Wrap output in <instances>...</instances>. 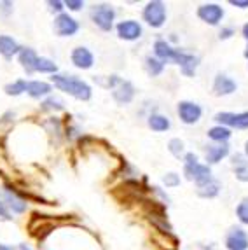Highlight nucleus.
Listing matches in <instances>:
<instances>
[{"label":"nucleus","mask_w":248,"mask_h":250,"mask_svg":"<svg viewBox=\"0 0 248 250\" xmlns=\"http://www.w3.org/2000/svg\"><path fill=\"white\" fill-rule=\"evenodd\" d=\"M154 53H156V58H159L165 63L168 62V60L178 63L184 74L189 75V77L194 75L199 60L196 58V56H192V54L182 53L180 49H173L166 41H156V44H154Z\"/></svg>","instance_id":"nucleus-1"},{"label":"nucleus","mask_w":248,"mask_h":250,"mask_svg":"<svg viewBox=\"0 0 248 250\" xmlns=\"http://www.w3.org/2000/svg\"><path fill=\"white\" fill-rule=\"evenodd\" d=\"M53 84L58 89H62V91L68 93L70 96L77 98V100L86 102V100L91 98V86H89L87 83H84V81L74 77V75L54 74L53 75Z\"/></svg>","instance_id":"nucleus-2"},{"label":"nucleus","mask_w":248,"mask_h":250,"mask_svg":"<svg viewBox=\"0 0 248 250\" xmlns=\"http://www.w3.org/2000/svg\"><path fill=\"white\" fill-rule=\"evenodd\" d=\"M108 86L112 88V96L117 104H129L135 96V88L129 81L119 79L117 75L108 77Z\"/></svg>","instance_id":"nucleus-3"},{"label":"nucleus","mask_w":248,"mask_h":250,"mask_svg":"<svg viewBox=\"0 0 248 250\" xmlns=\"http://www.w3.org/2000/svg\"><path fill=\"white\" fill-rule=\"evenodd\" d=\"M91 20L98 28L103 32H108L114 26V20H116V11L112 9V5L107 4H98L93 7L91 11Z\"/></svg>","instance_id":"nucleus-4"},{"label":"nucleus","mask_w":248,"mask_h":250,"mask_svg":"<svg viewBox=\"0 0 248 250\" xmlns=\"http://www.w3.org/2000/svg\"><path fill=\"white\" fill-rule=\"evenodd\" d=\"M144 20L147 21V25H150L152 28H159L165 25L166 21V7L163 2L154 0L149 2L144 9Z\"/></svg>","instance_id":"nucleus-5"},{"label":"nucleus","mask_w":248,"mask_h":250,"mask_svg":"<svg viewBox=\"0 0 248 250\" xmlns=\"http://www.w3.org/2000/svg\"><path fill=\"white\" fill-rule=\"evenodd\" d=\"M178 117H180V121L186 123V125H194V123H198L199 119H201V107H199L198 104H194V102H180L178 104Z\"/></svg>","instance_id":"nucleus-6"},{"label":"nucleus","mask_w":248,"mask_h":250,"mask_svg":"<svg viewBox=\"0 0 248 250\" xmlns=\"http://www.w3.org/2000/svg\"><path fill=\"white\" fill-rule=\"evenodd\" d=\"M215 121L220 123V126H231L236 129H248V112H219L215 116Z\"/></svg>","instance_id":"nucleus-7"},{"label":"nucleus","mask_w":248,"mask_h":250,"mask_svg":"<svg viewBox=\"0 0 248 250\" xmlns=\"http://www.w3.org/2000/svg\"><path fill=\"white\" fill-rule=\"evenodd\" d=\"M184 173L189 180H196L199 184H205L211 180V170L208 165H201V163H194V165H186L184 167Z\"/></svg>","instance_id":"nucleus-8"},{"label":"nucleus","mask_w":248,"mask_h":250,"mask_svg":"<svg viewBox=\"0 0 248 250\" xmlns=\"http://www.w3.org/2000/svg\"><path fill=\"white\" fill-rule=\"evenodd\" d=\"M54 30L60 37H70V35L77 34L79 23L68 14H58V18L54 20Z\"/></svg>","instance_id":"nucleus-9"},{"label":"nucleus","mask_w":248,"mask_h":250,"mask_svg":"<svg viewBox=\"0 0 248 250\" xmlns=\"http://www.w3.org/2000/svg\"><path fill=\"white\" fill-rule=\"evenodd\" d=\"M142 25L135 20H126L121 21L117 25V35L124 41H137V39L142 37Z\"/></svg>","instance_id":"nucleus-10"},{"label":"nucleus","mask_w":248,"mask_h":250,"mask_svg":"<svg viewBox=\"0 0 248 250\" xmlns=\"http://www.w3.org/2000/svg\"><path fill=\"white\" fill-rule=\"evenodd\" d=\"M198 16L208 25H219L224 18V9L217 4H205L198 9Z\"/></svg>","instance_id":"nucleus-11"},{"label":"nucleus","mask_w":248,"mask_h":250,"mask_svg":"<svg viewBox=\"0 0 248 250\" xmlns=\"http://www.w3.org/2000/svg\"><path fill=\"white\" fill-rule=\"evenodd\" d=\"M227 250H248V234L241 228H232L226 238Z\"/></svg>","instance_id":"nucleus-12"},{"label":"nucleus","mask_w":248,"mask_h":250,"mask_svg":"<svg viewBox=\"0 0 248 250\" xmlns=\"http://www.w3.org/2000/svg\"><path fill=\"white\" fill-rule=\"evenodd\" d=\"M93 62H95V56H93V53L87 47H75L72 51V63L77 68L87 70V68L93 67Z\"/></svg>","instance_id":"nucleus-13"},{"label":"nucleus","mask_w":248,"mask_h":250,"mask_svg":"<svg viewBox=\"0 0 248 250\" xmlns=\"http://www.w3.org/2000/svg\"><path fill=\"white\" fill-rule=\"evenodd\" d=\"M238 88V84L227 77V75L219 74L215 77V83H213V91H215L217 96H226V95H232Z\"/></svg>","instance_id":"nucleus-14"},{"label":"nucleus","mask_w":248,"mask_h":250,"mask_svg":"<svg viewBox=\"0 0 248 250\" xmlns=\"http://www.w3.org/2000/svg\"><path fill=\"white\" fill-rule=\"evenodd\" d=\"M21 47L13 37L9 35H0V54L4 56L5 60H11L14 54H20Z\"/></svg>","instance_id":"nucleus-15"},{"label":"nucleus","mask_w":248,"mask_h":250,"mask_svg":"<svg viewBox=\"0 0 248 250\" xmlns=\"http://www.w3.org/2000/svg\"><path fill=\"white\" fill-rule=\"evenodd\" d=\"M37 53L33 49H30V47H26V49H21L20 51V63L21 67L25 68L28 74H32V72H35V65H37Z\"/></svg>","instance_id":"nucleus-16"},{"label":"nucleus","mask_w":248,"mask_h":250,"mask_svg":"<svg viewBox=\"0 0 248 250\" xmlns=\"http://www.w3.org/2000/svg\"><path fill=\"white\" fill-rule=\"evenodd\" d=\"M53 91L51 84L42 83V81H32L26 86V93H28L32 98H42V96H47L49 93Z\"/></svg>","instance_id":"nucleus-17"},{"label":"nucleus","mask_w":248,"mask_h":250,"mask_svg":"<svg viewBox=\"0 0 248 250\" xmlns=\"http://www.w3.org/2000/svg\"><path fill=\"white\" fill-rule=\"evenodd\" d=\"M229 154L227 144H219V146H210L207 149V161L208 163H219L222 158Z\"/></svg>","instance_id":"nucleus-18"},{"label":"nucleus","mask_w":248,"mask_h":250,"mask_svg":"<svg viewBox=\"0 0 248 250\" xmlns=\"http://www.w3.org/2000/svg\"><path fill=\"white\" fill-rule=\"evenodd\" d=\"M220 192V184L217 180H208L198 186V194L201 198H215Z\"/></svg>","instance_id":"nucleus-19"},{"label":"nucleus","mask_w":248,"mask_h":250,"mask_svg":"<svg viewBox=\"0 0 248 250\" xmlns=\"http://www.w3.org/2000/svg\"><path fill=\"white\" fill-rule=\"evenodd\" d=\"M171 123L170 119L166 116H161V114H152V116L149 117V128L154 129V131H166V129H170Z\"/></svg>","instance_id":"nucleus-20"},{"label":"nucleus","mask_w":248,"mask_h":250,"mask_svg":"<svg viewBox=\"0 0 248 250\" xmlns=\"http://www.w3.org/2000/svg\"><path fill=\"white\" fill-rule=\"evenodd\" d=\"M5 201H7V207L13 210L14 213H23L26 210V203L21 198H18L14 192L5 191Z\"/></svg>","instance_id":"nucleus-21"},{"label":"nucleus","mask_w":248,"mask_h":250,"mask_svg":"<svg viewBox=\"0 0 248 250\" xmlns=\"http://www.w3.org/2000/svg\"><path fill=\"white\" fill-rule=\"evenodd\" d=\"M208 137L211 140H215V142H220V144H226L231 138V129L226 128V126H215V128H211L208 131Z\"/></svg>","instance_id":"nucleus-22"},{"label":"nucleus","mask_w":248,"mask_h":250,"mask_svg":"<svg viewBox=\"0 0 248 250\" xmlns=\"http://www.w3.org/2000/svg\"><path fill=\"white\" fill-rule=\"evenodd\" d=\"M145 67H147V72H149L150 75H159L163 72V68H165V62H161V60L156 58V56H147Z\"/></svg>","instance_id":"nucleus-23"},{"label":"nucleus","mask_w":248,"mask_h":250,"mask_svg":"<svg viewBox=\"0 0 248 250\" xmlns=\"http://www.w3.org/2000/svg\"><path fill=\"white\" fill-rule=\"evenodd\" d=\"M56 70H58V67H56V63L51 62V60H47V58H39L37 60L35 72H42V74H54Z\"/></svg>","instance_id":"nucleus-24"},{"label":"nucleus","mask_w":248,"mask_h":250,"mask_svg":"<svg viewBox=\"0 0 248 250\" xmlns=\"http://www.w3.org/2000/svg\"><path fill=\"white\" fill-rule=\"evenodd\" d=\"M26 86H28L26 81H23V79L14 81L13 84H7V86H5V93H7V95L18 96V95H21V93L26 91Z\"/></svg>","instance_id":"nucleus-25"},{"label":"nucleus","mask_w":248,"mask_h":250,"mask_svg":"<svg viewBox=\"0 0 248 250\" xmlns=\"http://www.w3.org/2000/svg\"><path fill=\"white\" fill-rule=\"evenodd\" d=\"M236 215L241 224H248V198L241 200V203L236 207Z\"/></svg>","instance_id":"nucleus-26"},{"label":"nucleus","mask_w":248,"mask_h":250,"mask_svg":"<svg viewBox=\"0 0 248 250\" xmlns=\"http://www.w3.org/2000/svg\"><path fill=\"white\" fill-rule=\"evenodd\" d=\"M170 152L175 158H180L184 156V142L180 138H171L170 140Z\"/></svg>","instance_id":"nucleus-27"},{"label":"nucleus","mask_w":248,"mask_h":250,"mask_svg":"<svg viewBox=\"0 0 248 250\" xmlns=\"http://www.w3.org/2000/svg\"><path fill=\"white\" fill-rule=\"evenodd\" d=\"M44 108L46 110H62L63 108V100L62 98H58V96H51L49 100L44 102Z\"/></svg>","instance_id":"nucleus-28"},{"label":"nucleus","mask_w":248,"mask_h":250,"mask_svg":"<svg viewBox=\"0 0 248 250\" xmlns=\"http://www.w3.org/2000/svg\"><path fill=\"white\" fill-rule=\"evenodd\" d=\"M163 182L166 184V188H177L178 184H180V177L177 173H166L163 177Z\"/></svg>","instance_id":"nucleus-29"},{"label":"nucleus","mask_w":248,"mask_h":250,"mask_svg":"<svg viewBox=\"0 0 248 250\" xmlns=\"http://www.w3.org/2000/svg\"><path fill=\"white\" fill-rule=\"evenodd\" d=\"M236 179L241 182H248V167L236 168Z\"/></svg>","instance_id":"nucleus-30"},{"label":"nucleus","mask_w":248,"mask_h":250,"mask_svg":"<svg viewBox=\"0 0 248 250\" xmlns=\"http://www.w3.org/2000/svg\"><path fill=\"white\" fill-rule=\"evenodd\" d=\"M65 5L68 9H72V11H81L84 7V2H81V0H66Z\"/></svg>","instance_id":"nucleus-31"},{"label":"nucleus","mask_w":248,"mask_h":250,"mask_svg":"<svg viewBox=\"0 0 248 250\" xmlns=\"http://www.w3.org/2000/svg\"><path fill=\"white\" fill-rule=\"evenodd\" d=\"M0 217L2 219H5V221H9L11 217H9V212H7V207H5V203H4V200L0 198Z\"/></svg>","instance_id":"nucleus-32"},{"label":"nucleus","mask_w":248,"mask_h":250,"mask_svg":"<svg viewBox=\"0 0 248 250\" xmlns=\"http://www.w3.org/2000/svg\"><path fill=\"white\" fill-rule=\"evenodd\" d=\"M231 35H234V30L229 28V26H227V28H222V30H220V39H229Z\"/></svg>","instance_id":"nucleus-33"},{"label":"nucleus","mask_w":248,"mask_h":250,"mask_svg":"<svg viewBox=\"0 0 248 250\" xmlns=\"http://www.w3.org/2000/svg\"><path fill=\"white\" fill-rule=\"evenodd\" d=\"M194 163H198V156H196L194 152L186 154V165H194Z\"/></svg>","instance_id":"nucleus-34"},{"label":"nucleus","mask_w":248,"mask_h":250,"mask_svg":"<svg viewBox=\"0 0 248 250\" xmlns=\"http://www.w3.org/2000/svg\"><path fill=\"white\" fill-rule=\"evenodd\" d=\"M231 4L236 5V7L247 9L248 7V0H231Z\"/></svg>","instance_id":"nucleus-35"},{"label":"nucleus","mask_w":248,"mask_h":250,"mask_svg":"<svg viewBox=\"0 0 248 250\" xmlns=\"http://www.w3.org/2000/svg\"><path fill=\"white\" fill-rule=\"evenodd\" d=\"M49 5H51V9H53V11H56V13H60V11L63 9V4H62V2H58V0H56V2H53V0H51Z\"/></svg>","instance_id":"nucleus-36"},{"label":"nucleus","mask_w":248,"mask_h":250,"mask_svg":"<svg viewBox=\"0 0 248 250\" xmlns=\"http://www.w3.org/2000/svg\"><path fill=\"white\" fill-rule=\"evenodd\" d=\"M241 32H243V37H245V39H248V23H245V25H243V30H241Z\"/></svg>","instance_id":"nucleus-37"},{"label":"nucleus","mask_w":248,"mask_h":250,"mask_svg":"<svg viewBox=\"0 0 248 250\" xmlns=\"http://www.w3.org/2000/svg\"><path fill=\"white\" fill-rule=\"evenodd\" d=\"M20 250H32L30 247H26V245H20Z\"/></svg>","instance_id":"nucleus-38"},{"label":"nucleus","mask_w":248,"mask_h":250,"mask_svg":"<svg viewBox=\"0 0 248 250\" xmlns=\"http://www.w3.org/2000/svg\"><path fill=\"white\" fill-rule=\"evenodd\" d=\"M0 250H13L11 247H5V245H0Z\"/></svg>","instance_id":"nucleus-39"},{"label":"nucleus","mask_w":248,"mask_h":250,"mask_svg":"<svg viewBox=\"0 0 248 250\" xmlns=\"http://www.w3.org/2000/svg\"><path fill=\"white\" fill-rule=\"evenodd\" d=\"M245 154H247V158H248V142L245 144Z\"/></svg>","instance_id":"nucleus-40"},{"label":"nucleus","mask_w":248,"mask_h":250,"mask_svg":"<svg viewBox=\"0 0 248 250\" xmlns=\"http://www.w3.org/2000/svg\"><path fill=\"white\" fill-rule=\"evenodd\" d=\"M203 250H215V249H211V247H205Z\"/></svg>","instance_id":"nucleus-41"},{"label":"nucleus","mask_w":248,"mask_h":250,"mask_svg":"<svg viewBox=\"0 0 248 250\" xmlns=\"http://www.w3.org/2000/svg\"><path fill=\"white\" fill-rule=\"evenodd\" d=\"M245 56L248 58V46H247V49H245Z\"/></svg>","instance_id":"nucleus-42"}]
</instances>
